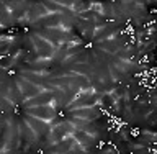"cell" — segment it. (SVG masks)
<instances>
[{"label": "cell", "mask_w": 157, "mask_h": 154, "mask_svg": "<svg viewBox=\"0 0 157 154\" xmlns=\"http://www.w3.org/2000/svg\"><path fill=\"white\" fill-rule=\"evenodd\" d=\"M26 113L36 118H41V120L52 121L54 116H56V108L51 105H36V107H28Z\"/></svg>", "instance_id": "obj_1"}]
</instances>
